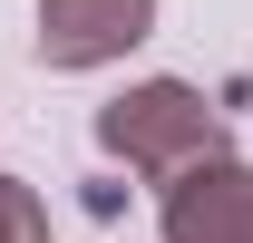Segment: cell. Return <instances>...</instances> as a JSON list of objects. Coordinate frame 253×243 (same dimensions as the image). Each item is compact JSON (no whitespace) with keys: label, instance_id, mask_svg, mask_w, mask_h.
<instances>
[{"label":"cell","instance_id":"6da1fadb","mask_svg":"<svg viewBox=\"0 0 253 243\" xmlns=\"http://www.w3.org/2000/svg\"><path fill=\"white\" fill-rule=\"evenodd\" d=\"M97 146L117 156V165H136L146 185H166L175 165H195V156H224V117L185 78H136L126 97L97 107Z\"/></svg>","mask_w":253,"mask_h":243},{"label":"cell","instance_id":"7a4b0ae2","mask_svg":"<svg viewBox=\"0 0 253 243\" xmlns=\"http://www.w3.org/2000/svg\"><path fill=\"white\" fill-rule=\"evenodd\" d=\"M156 234L166 243H253V165L234 146L175 165L156 185Z\"/></svg>","mask_w":253,"mask_h":243},{"label":"cell","instance_id":"3957f363","mask_svg":"<svg viewBox=\"0 0 253 243\" xmlns=\"http://www.w3.org/2000/svg\"><path fill=\"white\" fill-rule=\"evenodd\" d=\"M156 30V0H39V59L49 68H107Z\"/></svg>","mask_w":253,"mask_h":243},{"label":"cell","instance_id":"277c9868","mask_svg":"<svg viewBox=\"0 0 253 243\" xmlns=\"http://www.w3.org/2000/svg\"><path fill=\"white\" fill-rule=\"evenodd\" d=\"M0 243H49V204L30 175H0Z\"/></svg>","mask_w":253,"mask_h":243}]
</instances>
